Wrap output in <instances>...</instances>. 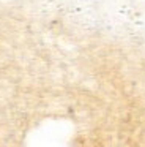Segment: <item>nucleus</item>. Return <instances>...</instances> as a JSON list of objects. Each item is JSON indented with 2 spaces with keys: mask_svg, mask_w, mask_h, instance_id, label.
Masks as SVG:
<instances>
[]
</instances>
